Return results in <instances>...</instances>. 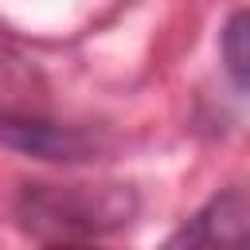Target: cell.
Returning a JSON list of instances; mask_svg holds the SVG:
<instances>
[{
  "mask_svg": "<svg viewBox=\"0 0 250 250\" xmlns=\"http://www.w3.org/2000/svg\"><path fill=\"white\" fill-rule=\"evenodd\" d=\"M246 12L238 8L230 20H227V27H223V39H219V51H223V62H227V74L234 78V86L238 90H246V66H250V59H246Z\"/></svg>",
  "mask_w": 250,
  "mask_h": 250,
  "instance_id": "4",
  "label": "cell"
},
{
  "mask_svg": "<svg viewBox=\"0 0 250 250\" xmlns=\"http://www.w3.org/2000/svg\"><path fill=\"white\" fill-rule=\"evenodd\" d=\"M16 215L35 242H90L125 227L137 215V195L117 184H27Z\"/></svg>",
  "mask_w": 250,
  "mask_h": 250,
  "instance_id": "1",
  "label": "cell"
},
{
  "mask_svg": "<svg viewBox=\"0 0 250 250\" xmlns=\"http://www.w3.org/2000/svg\"><path fill=\"white\" fill-rule=\"evenodd\" d=\"M246 234V195L238 188L215 195L188 227H180L168 246H238Z\"/></svg>",
  "mask_w": 250,
  "mask_h": 250,
  "instance_id": "2",
  "label": "cell"
},
{
  "mask_svg": "<svg viewBox=\"0 0 250 250\" xmlns=\"http://www.w3.org/2000/svg\"><path fill=\"white\" fill-rule=\"evenodd\" d=\"M0 145L39 160H82L90 152V137H82L78 129H59L31 117H0Z\"/></svg>",
  "mask_w": 250,
  "mask_h": 250,
  "instance_id": "3",
  "label": "cell"
}]
</instances>
